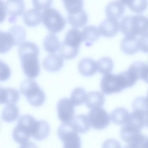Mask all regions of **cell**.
I'll return each mask as SVG.
<instances>
[{
    "mask_svg": "<svg viewBox=\"0 0 148 148\" xmlns=\"http://www.w3.org/2000/svg\"><path fill=\"white\" fill-rule=\"evenodd\" d=\"M39 52L38 46L30 41L22 43L18 47V54L21 67L25 75L29 78H35L40 73Z\"/></svg>",
    "mask_w": 148,
    "mask_h": 148,
    "instance_id": "cell-1",
    "label": "cell"
},
{
    "mask_svg": "<svg viewBox=\"0 0 148 148\" xmlns=\"http://www.w3.org/2000/svg\"><path fill=\"white\" fill-rule=\"evenodd\" d=\"M120 27L125 36H141L148 32V19L142 15L126 16L121 20Z\"/></svg>",
    "mask_w": 148,
    "mask_h": 148,
    "instance_id": "cell-2",
    "label": "cell"
},
{
    "mask_svg": "<svg viewBox=\"0 0 148 148\" xmlns=\"http://www.w3.org/2000/svg\"><path fill=\"white\" fill-rule=\"evenodd\" d=\"M37 122V121L30 115L20 116L12 132L14 140L21 144L27 142L35 131Z\"/></svg>",
    "mask_w": 148,
    "mask_h": 148,
    "instance_id": "cell-3",
    "label": "cell"
},
{
    "mask_svg": "<svg viewBox=\"0 0 148 148\" xmlns=\"http://www.w3.org/2000/svg\"><path fill=\"white\" fill-rule=\"evenodd\" d=\"M20 90L29 103L33 106H40L45 102V93L34 80L27 79L23 81L20 86Z\"/></svg>",
    "mask_w": 148,
    "mask_h": 148,
    "instance_id": "cell-4",
    "label": "cell"
},
{
    "mask_svg": "<svg viewBox=\"0 0 148 148\" xmlns=\"http://www.w3.org/2000/svg\"><path fill=\"white\" fill-rule=\"evenodd\" d=\"M42 20L47 29L53 33L62 30L66 23L65 18L60 12L53 7L49 8L43 11Z\"/></svg>",
    "mask_w": 148,
    "mask_h": 148,
    "instance_id": "cell-5",
    "label": "cell"
},
{
    "mask_svg": "<svg viewBox=\"0 0 148 148\" xmlns=\"http://www.w3.org/2000/svg\"><path fill=\"white\" fill-rule=\"evenodd\" d=\"M100 88L102 92L106 95L119 92L126 88L121 73L117 74L109 73L102 77Z\"/></svg>",
    "mask_w": 148,
    "mask_h": 148,
    "instance_id": "cell-6",
    "label": "cell"
},
{
    "mask_svg": "<svg viewBox=\"0 0 148 148\" xmlns=\"http://www.w3.org/2000/svg\"><path fill=\"white\" fill-rule=\"evenodd\" d=\"M57 134L63 143V148H81L80 138L70 123H62L58 128Z\"/></svg>",
    "mask_w": 148,
    "mask_h": 148,
    "instance_id": "cell-7",
    "label": "cell"
},
{
    "mask_svg": "<svg viewBox=\"0 0 148 148\" xmlns=\"http://www.w3.org/2000/svg\"><path fill=\"white\" fill-rule=\"evenodd\" d=\"M88 116L90 126L95 130H102L105 129L110 122L109 114L102 107L91 109Z\"/></svg>",
    "mask_w": 148,
    "mask_h": 148,
    "instance_id": "cell-8",
    "label": "cell"
},
{
    "mask_svg": "<svg viewBox=\"0 0 148 148\" xmlns=\"http://www.w3.org/2000/svg\"><path fill=\"white\" fill-rule=\"evenodd\" d=\"M74 106L70 99L62 98L58 101L57 109L60 120L63 123L71 122L75 117Z\"/></svg>",
    "mask_w": 148,
    "mask_h": 148,
    "instance_id": "cell-9",
    "label": "cell"
},
{
    "mask_svg": "<svg viewBox=\"0 0 148 148\" xmlns=\"http://www.w3.org/2000/svg\"><path fill=\"white\" fill-rule=\"evenodd\" d=\"M120 136L123 140L128 144H134L138 145L144 135L141 134L140 131L125 125L121 130Z\"/></svg>",
    "mask_w": 148,
    "mask_h": 148,
    "instance_id": "cell-10",
    "label": "cell"
},
{
    "mask_svg": "<svg viewBox=\"0 0 148 148\" xmlns=\"http://www.w3.org/2000/svg\"><path fill=\"white\" fill-rule=\"evenodd\" d=\"M119 28L120 24L117 19L107 17L101 23L99 29L102 35L110 38L116 35Z\"/></svg>",
    "mask_w": 148,
    "mask_h": 148,
    "instance_id": "cell-11",
    "label": "cell"
},
{
    "mask_svg": "<svg viewBox=\"0 0 148 148\" xmlns=\"http://www.w3.org/2000/svg\"><path fill=\"white\" fill-rule=\"evenodd\" d=\"M64 63L63 58L58 54L53 53L46 56L42 61L45 69L50 72H55L60 70Z\"/></svg>",
    "mask_w": 148,
    "mask_h": 148,
    "instance_id": "cell-12",
    "label": "cell"
},
{
    "mask_svg": "<svg viewBox=\"0 0 148 148\" xmlns=\"http://www.w3.org/2000/svg\"><path fill=\"white\" fill-rule=\"evenodd\" d=\"M6 12L8 14L15 18V16L21 15L24 10L25 5L22 0H7L4 2L1 1Z\"/></svg>",
    "mask_w": 148,
    "mask_h": 148,
    "instance_id": "cell-13",
    "label": "cell"
},
{
    "mask_svg": "<svg viewBox=\"0 0 148 148\" xmlns=\"http://www.w3.org/2000/svg\"><path fill=\"white\" fill-rule=\"evenodd\" d=\"M120 47L124 53L129 55L134 54L140 49L139 39L136 36H125L121 41Z\"/></svg>",
    "mask_w": 148,
    "mask_h": 148,
    "instance_id": "cell-14",
    "label": "cell"
},
{
    "mask_svg": "<svg viewBox=\"0 0 148 148\" xmlns=\"http://www.w3.org/2000/svg\"><path fill=\"white\" fill-rule=\"evenodd\" d=\"M70 123L74 130L77 133H86L90 128L88 116L85 114H80L76 115Z\"/></svg>",
    "mask_w": 148,
    "mask_h": 148,
    "instance_id": "cell-15",
    "label": "cell"
},
{
    "mask_svg": "<svg viewBox=\"0 0 148 148\" xmlns=\"http://www.w3.org/2000/svg\"><path fill=\"white\" fill-rule=\"evenodd\" d=\"M125 5L121 1H111L106 7L105 13L108 17L118 19L123 15L125 10Z\"/></svg>",
    "mask_w": 148,
    "mask_h": 148,
    "instance_id": "cell-16",
    "label": "cell"
},
{
    "mask_svg": "<svg viewBox=\"0 0 148 148\" xmlns=\"http://www.w3.org/2000/svg\"><path fill=\"white\" fill-rule=\"evenodd\" d=\"M82 33V40L87 47L92 45L101 35L99 29L97 27L92 25L85 27Z\"/></svg>",
    "mask_w": 148,
    "mask_h": 148,
    "instance_id": "cell-17",
    "label": "cell"
},
{
    "mask_svg": "<svg viewBox=\"0 0 148 148\" xmlns=\"http://www.w3.org/2000/svg\"><path fill=\"white\" fill-rule=\"evenodd\" d=\"M0 93L1 104H14L18 101L20 98L19 92L13 88L1 87Z\"/></svg>",
    "mask_w": 148,
    "mask_h": 148,
    "instance_id": "cell-18",
    "label": "cell"
},
{
    "mask_svg": "<svg viewBox=\"0 0 148 148\" xmlns=\"http://www.w3.org/2000/svg\"><path fill=\"white\" fill-rule=\"evenodd\" d=\"M80 73L85 77H90L97 72V64L95 61L90 58H85L82 59L78 65Z\"/></svg>",
    "mask_w": 148,
    "mask_h": 148,
    "instance_id": "cell-19",
    "label": "cell"
},
{
    "mask_svg": "<svg viewBox=\"0 0 148 148\" xmlns=\"http://www.w3.org/2000/svg\"><path fill=\"white\" fill-rule=\"evenodd\" d=\"M40 10L35 8H32L25 10L23 15L24 23L29 26H33L40 23L42 20Z\"/></svg>",
    "mask_w": 148,
    "mask_h": 148,
    "instance_id": "cell-20",
    "label": "cell"
},
{
    "mask_svg": "<svg viewBox=\"0 0 148 148\" xmlns=\"http://www.w3.org/2000/svg\"><path fill=\"white\" fill-rule=\"evenodd\" d=\"M105 101V97L101 92L92 91L87 95L85 103L86 106L91 109L101 107Z\"/></svg>",
    "mask_w": 148,
    "mask_h": 148,
    "instance_id": "cell-21",
    "label": "cell"
},
{
    "mask_svg": "<svg viewBox=\"0 0 148 148\" xmlns=\"http://www.w3.org/2000/svg\"><path fill=\"white\" fill-rule=\"evenodd\" d=\"M67 19L68 22L71 25L75 28H79L84 26L88 21V16L84 10L77 13L68 14Z\"/></svg>",
    "mask_w": 148,
    "mask_h": 148,
    "instance_id": "cell-22",
    "label": "cell"
},
{
    "mask_svg": "<svg viewBox=\"0 0 148 148\" xmlns=\"http://www.w3.org/2000/svg\"><path fill=\"white\" fill-rule=\"evenodd\" d=\"M125 125L140 131L145 125L144 116L140 112L134 111L130 113L127 122Z\"/></svg>",
    "mask_w": 148,
    "mask_h": 148,
    "instance_id": "cell-23",
    "label": "cell"
},
{
    "mask_svg": "<svg viewBox=\"0 0 148 148\" xmlns=\"http://www.w3.org/2000/svg\"><path fill=\"white\" fill-rule=\"evenodd\" d=\"M130 114L126 108L123 107L118 108L111 113V119L114 123L123 126L127 123Z\"/></svg>",
    "mask_w": 148,
    "mask_h": 148,
    "instance_id": "cell-24",
    "label": "cell"
},
{
    "mask_svg": "<svg viewBox=\"0 0 148 148\" xmlns=\"http://www.w3.org/2000/svg\"><path fill=\"white\" fill-rule=\"evenodd\" d=\"M19 115V111L17 106L14 104L6 105L3 109L1 118L4 121L12 122L15 121Z\"/></svg>",
    "mask_w": 148,
    "mask_h": 148,
    "instance_id": "cell-25",
    "label": "cell"
},
{
    "mask_svg": "<svg viewBox=\"0 0 148 148\" xmlns=\"http://www.w3.org/2000/svg\"><path fill=\"white\" fill-rule=\"evenodd\" d=\"M43 45L45 51L49 53H54L59 49L60 44L57 36L54 34L50 33L45 37Z\"/></svg>",
    "mask_w": 148,
    "mask_h": 148,
    "instance_id": "cell-26",
    "label": "cell"
},
{
    "mask_svg": "<svg viewBox=\"0 0 148 148\" xmlns=\"http://www.w3.org/2000/svg\"><path fill=\"white\" fill-rule=\"evenodd\" d=\"M79 47L70 45L63 41L60 44L59 53L60 55L65 59H71L77 55Z\"/></svg>",
    "mask_w": 148,
    "mask_h": 148,
    "instance_id": "cell-27",
    "label": "cell"
},
{
    "mask_svg": "<svg viewBox=\"0 0 148 148\" xmlns=\"http://www.w3.org/2000/svg\"><path fill=\"white\" fill-rule=\"evenodd\" d=\"M50 132V127L46 121H38L36 128L32 137L35 140L40 141L47 138Z\"/></svg>",
    "mask_w": 148,
    "mask_h": 148,
    "instance_id": "cell-28",
    "label": "cell"
},
{
    "mask_svg": "<svg viewBox=\"0 0 148 148\" xmlns=\"http://www.w3.org/2000/svg\"><path fill=\"white\" fill-rule=\"evenodd\" d=\"M82 40V32L75 28H72L68 31L64 41L70 45L79 47Z\"/></svg>",
    "mask_w": 148,
    "mask_h": 148,
    "instance_id": "cell-29",
    "label": "cell"
},
{
    "mask_svg": "<svg viewBox=\"0 0 148 148\" xmlns=\"http://www.w3.org/2000/svg\"><path fill=\"white\" fill-rule=\"evenodd\" d=\"M11 36L14 45H17L25 39L26 34L24 29L21 26L16 25L12 26L8 31Z\"/></svg>",
    "mask_w": 148,
    "mask_h": 148,
    "instance_id": "cell-30",
    "label": "cell"
},
{
    "mask_svg": "<svg viewBox=\"0 0 148 148\" xmlns=\"http://www.w3.org/2000/svg\"><path fill=\"white\" fill-rule=\"evenodd\" d=\"M133 12L136 13H141L144 11L148 6L147 0H121Z\"/></svg>",
    "mask_w": 148,
    "mask_h": 148,
    "instance_id": "cell-31",
    "label": "cell"
},
{
    "mask_svg": "<svg viewBox=\"0 0 148 148\" xmlns=\"http://www.w3.org/2000/svg\"><path fill=\"white\" fill-rule=\"evenodd\" d=\"M97 64L99 72L104 75L110 73L114 67L112 60L108 57H104L100 59L97 61Z\"/></svg>",
    "mask_w": 148,
    "mask_h": 148,
    "instance_id": "cell-32",
    "label": "cell"
},
{
    "mask_svg": "<svg viewBox=\"0 0 148 148\" xmlns=\"http://www.w3.org/2000/svg\"><path fill=\"white\" fill-rule=\"evenodd\" d=\"M87 93L81 87H77L71 92L70 99L74 106H79L85 103Z\"/></svg>",
    "mask_w": 148,
    "mask_h": 148,
    "instance_id": "cell-33",
    "label": "cell"
},
{
    "mask_svg": "<svg viewBox=\"0 0 148 148\" xmlns=\"http://www.w3.org/2000/svg\"><path fill=\"white\" fill-rule=\"evenodd\" d=\"M0 52L3 53L8 51L14 45L13 40L8 32L0 30Z\"/></svg>",
    "mask_w": 148,
    "mask_h": 148,
    "instance_id": "cell-34",
    "label": "cell"
},
{
    "mask_svg": "<svg viewBox=\"0 0 148 148\" xmlns=\"http://www.w3.org/2000/svg\"><path fill=\"white\" fill-rule=\"evenodd\" d=\"M132 108L134 111L140 112L144 117L148 113V99L144 97L136 98L133 102Z\"/></svg>",
    "mask_w": 148,
    "mask_h": 148,
    "instance_id": "cell-35",
    "label": "cell"
},
{
    "mask_svg": "<svg viewBox=\"0 0 148 148\" xmlns=\"http://www.w3.org/2000/svg\"><path fill=\"white\" fill-rule=\"evenodd\" d=\"M64 5L68 14H73L83 10L84 2L82 0H63Z\"/></svg>",
    "mask_w": 148,
    "mask_h": 148,
    "instance_id": "cell-36",
    "label": "cell"
},
{
    "mask_svg": "<svg viewBox=\"0 0 148 148\" xmlns=\"http://www.w3.org/2000/svg\"><path fill=\"white\" fill-rule=\"evenodd\" d=\"M1 81L8 79L10 76L11 72L9 66L3 62L0 61Z\"/></svg>",
    "mask_w": 148,
    "mask_h": 148,
    "instance_id": "cell-37",
    "label": "cell"
},
{
    "mask_svg": "<svg viewBox=\"0 0 148 148\" xmlns=\"http://www.w3.org/2000/svg\"><path fill=\"white\" fill-rule=\"evenodd\" d=\"M52 0H33L32 3L35 8L40 10H44L49 8Z\"/></svg>",
    "mask_w": 148,
    "mask_h": 148,
    "instance_id": "cell-38",
    "label": "cell"
},
{
    "mask_svg": "<svg viewBox=\"0 0 148 148\" xmlns=\"http://www.w3.org/2000/svg\"><path fill=\"white\" fill-rule=\"evenodd\" d=\"M102 148H121L120 143L113 139L106 140L103 143Z\"/></svg>",
    "mask_w": 148,
    "mask_h": 148,
    "instance_id": "cell-39",
    "label": "cell"
},
{
    "mask_svg": "<svg viewBox=\"0 0 148 148\" xmlns=\"http://www.w3.org/2000/svg\"><path fill=\"white\" fill-rule=\"evenodd\" d=\"M19 148H38V147L34 143L27 142L22 144Z\"/></svg>",
    "mask_w": 148,
    "mask_h": 148,
    "instance_id": "cell-40",
    "label": "cell"
},
{
    "mask_svg": "<svg viewBox=\"0 0 148 148\" xmlns=\"http://www.w3.org/2000/svg\"><path fill=\"white\" fill-rule=\"evenodd\" d=\"M141 79L148 84V65H147L143 72Z\"/></svg>",
    "mask_w": 148,
    "mask_h": 148,
    "instance_id": "cell-41",
    "label": "cell"
},
{
    "mask_svg": "<svg viewBox=\"0 0 148 148\" xmlns=\"http://www.w3.org/2000/svg\"><path fill=\"white\" fill-rule=\"evenodd\" d=\"M139 146L140 148H148V137L145 135Z\"/></svg>",
    "mask_w": 148,
    "mask_h": 148,
    "instance_id": "cell-42",
    "label": "cell"
},
{
    "mask_svg": "<svg viewBox=\"0 0 148 148\" xmlns=\"http://www.w3.org/2000/svg\"><path fill=\"white\" fill-rule=\"evenodd\" d=\"M123 148H140L137 145L134 144H129Z\"/></svg>",
    "mask_w": 148,
    "mask_h": 148,
    "instance_id": "cell-43",
    "label": "cell"
},
{
    "mask_svg": "<svg viewBox=\"0 0 148 148\" xmlns=\"http://www.w3.org/2000/svg\"><path fill=\"white\" fill-rule=\"evenodd\" d=\"M145 124L148 128V113L144 116Z\"/></svg>",
    "mask_w": 148,
    "mask_h": 148,
    "instance_id": "cell-44",
    "label": "cell"
},
{
    "mask_svg": "<svg viewBox=\"0 0 148 148\" xmlns=\"http://www.w3.org/2000/svg\"><path fill=\"white\" fill-rule=\"evenodd\" d=\"M147 99H148V92L147 94Z\"/></svg>",
    "mask_w": 148,
    "mask_h": 148,
    "instance_id": "cell-45",
    "label": "cell"
},
{
    "mask_svg": "<svg viewBox=\"0 0 148 148\" xmlns=\"http://www.w3.org/2000/svg\"></svg>",
    "mask_w": 148,
    "mask_h": 148,
    "instance_id": "cell-46",
    "label": "cell"
}]
</instances>
